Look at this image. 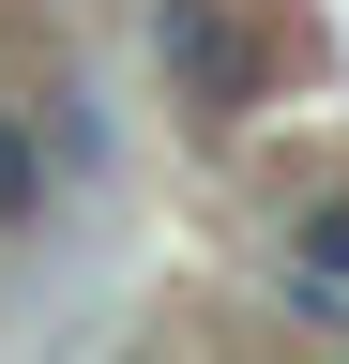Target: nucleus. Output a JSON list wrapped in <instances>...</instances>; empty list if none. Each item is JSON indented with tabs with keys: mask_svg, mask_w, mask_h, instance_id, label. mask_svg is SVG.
I'll list each match as a JSON object with an SVG mask.
<instances>
[{
	"mask_svg": "<svg viewBox=\"0 0 349 364\" xmlns=\"http://www.w3.org/2000/svg\"><path fill=\"white\" fill-rule=\"evenodd\" d=\"M31 213H46V152H31L16 107H0V228H31Z\"/></svg>",
	"mask_w": 349,
	"mask_h": 364,
	"instance_id": "nucleus-1",
	"label": "nucleus"
}]
</instances>
